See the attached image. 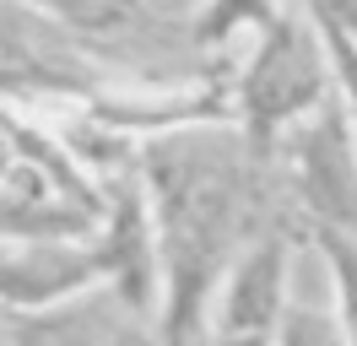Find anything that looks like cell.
I'll use <instances>...</instances> for the list:
<instances>
[{"mask_svg": "<svg viewBox=\"0 0 357 346\" xmlns=\"http://www.w3.org/2000/svg\"><path fill=\"white\" fill-rule=\"evenodd\" d=\"M244 184L222 146L162 141L152 151V216L162 249V346L201 336L206 303H217L233 260L244 255Z\"/></svg>", "mask_w": 357, "mask_h": 346, "instance_id": "obj_1", "label": "cell"}, {"mask_svg": "<svg viewBox=\"0 0 357 346\" xmlns=\"http://www.w3.org/2000/svg\"><path fill=\"white\" fill-rule=\"evenodd\" d=\"M331 54L319 27H303L292 17H276L260 27V43L249 54L244 76H238V119L255 151H266L282 130H298L309 114L331 103Z\"/></svg>", "mask_w": 357, "mask_h": 346, "instance_id": "obj_2", "label": "cell"}, {"mask_svg": "<svg viewBox=\"0 0 357 346\" xmlns=\"http://www.w3.org/2000/svg\"><path fill=\"white\" fill-rule=\"evenodd\" d=\"M292 173L314 227L357 233V125L341 103H325L292 130Z\"/></svg>", "mask_w": 357, "mask_h": 346, "instance_id": "obj_3", "label": "cell"}, {"mask_svg": "<svg viewBox=\"0 0 357 346\" xmlns=\"http://www.w3.org/2000/svg\"><path fill=\"white\" fill-rule=\"evenodd\" d=\"M92 287H109L103 238H66V243H6L0 292L6 314H44L70 298H87Z\"/></svg>", "mask_w": 357, "mask_h": 346, "instance_id": "obj_4", "label": "cell"}, {"mask_svg": "<svg viewBox=\"0 0 357 346\" xmlns=\"http://www.w3.org/2000/svg\"><path fill=\"white\" fill-rule=\"evenodd\" d=\"M287 308V243L266 233L233 260L211 303V336H276Z\"/></svg>", "mask_w": 357, "mask_h": 346, "instance_id": "obj_5", "label": "cell"}, {"mask_svg": "<svg viewBox=\"0 0 357 346\" xmlns=\"http://www.w3.org/2000/svg\"><path fill=\"white\" fill-rule=\"evenodd\" d=\"M130 319V303L114 287H98L44 314H6V346H114Z\"/></svg>", "mask_w": 357, "mask_h": 346, "instance_id": "obj_6", "label": "cell"}, {"mask_svg": "<svg viewBox=\"0 0 357 346\" xmlns=\"http://www.w3.org/2000/svg\"><path fill=\"white\" fill-rule=\"evenodd\" d=\"M319 255L331 260V281H335V314L347 341L357 346V233H335V227H314Z\"/></svg>", "mask_w": 357, "mask_h": 346, "instance_id": "obj_7", "label": "cell"}, {"mask_svg": "<svg viewBox=\"0 0 357 346\" xmlns=\"http://www.w3.org/2000/svg\"><path fill=\"white\" fill-rule=\"evenodd\" d=\"M276 346H352V341H347L341 319L319 314V308H303V303H292L287 319H282V330H276Z\"/></svg>", "mask_w": 357, "mask_h": 346, "instance_id": "obj_8", "label": "cell"}, {"mask_svg": "<svg viewBox=\"0 0 357 346\" xmlns=\"http://www.w3.org/2000/svg\"><path fill=\"white\" fill-rule=\"evenodd\" d=\"M314 27H319V22H314ZM319 38H325V54H331L335 86H341V98H347V114H352V125H357V38L335 33V27H319Z\"/></svg>", "mask_w": 357, "mask_h": 346, "instance_id": "obj_9", "label": "cell"}, {"mask_svg": "<svg viewBox=\"0 0 357 346\" xmlns=\"http://www.w3.org/2000/svg\"><path fill=\"white\" fill-rule=\"evenodd\" d=\"M238 22H260V27H271L276 22V11H271V0H211V17H206V38H222L227 27H238Z\"/></svg>", "mask_w": 357, "mask_h": 346, "instance_id": "obj_10", "label": "cell"}, {"mask_svg": "<svg viewBox=\"0 0 357 346\" xmlns=\"http://www.w3.org/2000/svg\"><path fill=\"white\" fill-rule=\"evenodd\" d=\"M303 11L319 27H335V33L357 38V0H303Z\"/></svg>", "mask_w": 357, "mask_h": 346, "instance_id": "obj_11", "label": "cell"}, {"mask_svg": "<svg viewBox=\"0 0 357 346\" xmlns=\"http://www.w3.org/2000/svg\"><path fill=\"white\" fill-rule=\"evenodd\" d=\"M27 6H38V11H54V17H66V22H82V27H98V22H109V0H27Z\"/></svg>", "mask_w": 357, "mask_h": 346, "instance_id": "obj_12", "label": "cell"}, {"mask_svg": "<svg viewBox=\"0 0 357 346\" xmlns=\"http://www.w3.org/2000/svg\"><path fill=\"white\" fill-rule=\"evenodd\" d=\"M114 346H162V336H157V330H146V319L135 314V319L119 330V341H114Z\"/></svg>", "mask_w": 357, "mask_h": 346, "instance_id": "obj_13", "label": "cell"}, {"mask_svg": "<svg viewBox=\"0 0 357 346\" xmlns=\"http://www.w3.org/2000/svg\"><path fill=\"white\" fill-rule=\"evenodd\" d=\"M206 346H276V336H211Z\"/></svg>", "mask_w": 357, "mask_h": 346, "instance_id": "obj_14", "label": "cell"}]
</instances>
